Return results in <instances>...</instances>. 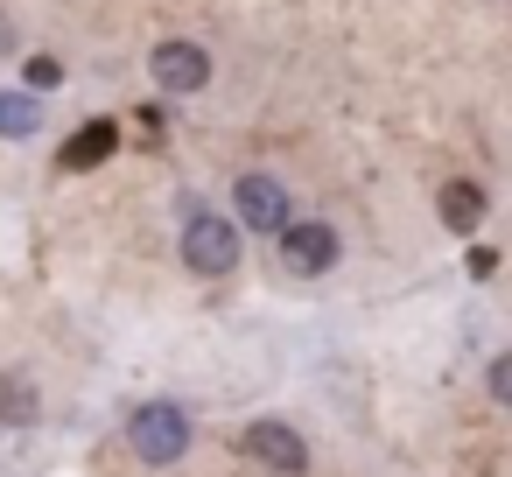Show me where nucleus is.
<instances>
[{
	"instance_id": "9d476101",
	"label": "nucleus",
	"mask_w": 512,
	"mask_h": 477,
	"mask_svg": "<svg viewBox=\"0 0 512 477\" xmlns=\"http://www.w3.org/2000/svg\"><path fill=\"white\" fill-rule=\"evenodd\" d=\"M0 414H15V421H29V386L15 379V386H0Z\"/></svg>"
},
{
	"instance_id": "7ed1b4c3",
	"label": "nucleus",
	"mask_w": 512,
	"mask_h": 477,
	"mask_svg": "<svg viewBox=\"0 0 512 477\" xmlns=\"http://www.w3.org/2000/svg\"><path fill=\"white\" fill-rule=\"evenodd\" d=\"M337 232L330 225H316V218H288L281 232H274V253H281V267L288 274H330L337 267Z\"/></svg>"
},
{
	"instance_id": "1a4fd4ad",
	"label": "nucleus",
	"mask_w": 512,
	"mask_h": 477,
	"mask_svg": "<svg viewBox=\"0 0 512 477\" xmlns=\"http://www.w3.org/2000/svg\"><path fill=\"white\" fill-rule=\"evenodd\" d=\"M43 127V106L29 99V92H0V134H8V141H29Z\"/></svg>"
},
{
	"instance_id": "39448f33",
	"label": "nucleus",
	"mask_w": 512,
	"mask_h": 477,
	"mask_svg": "<svg viewBox=\"0 0 512 477\" xmlns=\"http://www.w3.org/2000/svg\"><path fill=\"white\" fill-rule=\"evenodd\" d=\"M239 449H246L260 470H274V477H295V470H309V442H302L288 421H253Z\"/></svg>"
},
{
	"instance_id": "423d86ee",
	"label": "nucleus",
	"mask_w": 512,
	"mask_h": 477,
	"mask_svg": "<svg viewBox=\"0 0 512 477\" xmlns=\"http://www.w3.org/2000/svg\"><path fill=\"white\" fill-rule=\"evenodd\" d=\"M148 71H155L162 92H204V85H211V57H204L197 43H162Z\"/></svg>"
},
{
	"instance_id": "20e7f679",
	"label": "nucleus",
	"mask_w": 512,
	"mask_h": 477,
	"mask_svg": "<svg viewBox=\"0 0 512 477\" xmlns=\"http://www.w3.org/2000/svg\"><path fill=\"white\" fill-rule=\"evenodd\" d=\"M232 211H239V225H246V232H281V225L295 218V211H288V183H281V176H239Z\"/></svg>"
},
{
	"instance_id": "6e6552de",
	"label": "nucleus",
	"mask_w": 512,
	"mask_h": 477,
	"mask_svg": "<svg viewBox=\"0 0 512 477\" xmlns=\"http://www.w3.org/2000/svg\"><path fill=\"white\" fill-rule=\"evenodd\" d=\"M442 225L449 232H477L484 225V190L477 183H449L442 190Z\"/></svg>"
},
{
	"instance_id": "f8f14e48",
	"label": "nucleus",
	"mask_w": 512,
	"mask_h": 477,
	"mask_svg": "<svg viewBox=\"0 0 512 477\" xmlns=\"http://www.w3.org/2000/svg\"><path fill=\"white\" fill-rule=\"evenodd\" d=\"M491 400H512V358H491Z\"/></svg>"
},
{
	"instance_id": "9b49d317",
	"label": "nucleus",
	"mask_w": 512,
	"mask_h": 477,
	"mask_svg": "<svg viewBox=\"0 0 512 477\" xmlns=\"http://www.w3.org/2000/svg\"><path fill=\"white\" fill-rule=\"evenodd\" d=\"M57 78H64V64H57V57H29V85H36V92H43V85H57Z\"/></svg>"
},
{
	"instance_id": "f03ea898",
	"label": "nucleus",
	"mask_w": 512,
	"mask_h": 477,
	"mask_svg": "<svg viewBox=\"0 0 512 477\" xmlns=\"http://www.w3.org/2000/svg\"><path fill=\"white\" fill-rule=\"evenodd\" d=\"M183 267H190V274H211V281L239 274V225L218 218V211H197V218L183 225Z\"/></svg>"
},
{
	"instance_id": "f257e3e1",
	"label": "nucleus",
	"mask_w": 512,
	"mask_h": 477,
	"mask_svg": "<svg viewBox=\"0 0 512 477\" xmlns=\"http://www.w3.org/2000/svg\"><path fill=\"white\" fill-rule=\"evenodd\" d=\"M127 442H134L141 463H176L190 449V414L176 400H141L134 421H127Z\"/></svg>"
},
{
	"instance_id": "0eeeda50",
	"label": "nucleus",
	"mask_w": 512,
	"mask_h": 477,
	"mask_svg": "<svg viewBox=\"0 0 512 477\" xmlns=\"http://www.w3.org/2000/svg\"><path fill=\"white\" fill-rule=\"evenodd\" d=\"M113 148H120V120H85V127H78V134L64 141L57 169H71V176H78V169H99V162H106Z\"/></svg>"
}]
</instances>
